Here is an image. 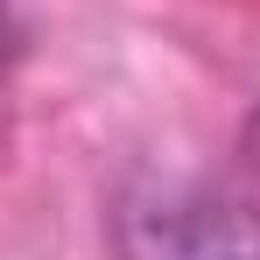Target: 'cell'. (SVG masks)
<instances>
[{"mask_svg": "<svg viewBox=\"0 0 260 260\" xmlns=\"http://www.w3.org/2000/svg\"><path fill=\"white\" fill-rule=\"evenodd\" d=\"M120 260H260V197L211 176H141L113 204Z\"/></svg>", "mask_w": 260, "mask_h": 260, "instance_id": "obj_1", "label": "cell"}, {"mask_svg": "<svg viewBox=\"0 0 260 260\" xmlns=\"http://www.w3.org/2000/svg\"><path fill=\"white\" fill-rule=\"evenodd\" d=\"M239 155H246V190L260 197V106H253V120H246V141H239Z\"/></svg>", "mask_w": 260, "mask_h": 260, "instance_id": "obj_2", "label": "cell"}]
</instances>
